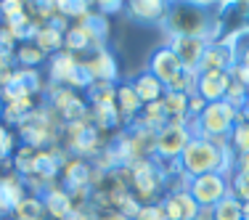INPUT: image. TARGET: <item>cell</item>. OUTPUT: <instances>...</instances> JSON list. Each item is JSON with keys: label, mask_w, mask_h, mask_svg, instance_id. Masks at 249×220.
<instances>
[{"label": "cell", "mask_w": 249, "mask_h": 220, "mask_svg": "<svg viewBox=\"0 0 249 220\" xmlns=\"http://www.w3.org/2000/svg\"><path fill=\"white\" fill-rule=\"evenodd\" d=\"M162 29L167 32V37H201L207 43H212V35L217 32V24L212 19V14H207V5L178 3L167 8Z\"/></svg>", "instance_id": "cell-1"}, {"label": "cell", "mask_w": 249, "mask_h": 220, "mask_svg": "<svg viewBox=\"0 0 249 220\" xmlns=\"http://www.w3.org/2000/svg\"><path fill=\"white\" fill-rule=\"evenodd\" d=\"M233 157L236 154L217 148L210 138L194 135V138L188 141V146L183 148L178 162H180V170L186 172L188 178L210 175V172H223V175H228V167H233Z\"/></svg>", "instance_id": "cell-2"}, {"label": "cell", "mask_w": 249, "mask_h": 220, "mask_svg": "<svg viewBox=\"0 0 249 220\" xmlns=\"http://www.w3.org/2000/svg\"><path fill=\"white\" fill-rule=\"evenodd\" d=\"M133 167V183H130V191L135 194V199L141 204H154L159 202V196L167 191V178L162 172L159 159H143V162L130 165Z\"/></svg>", "instance_id": "cell-3"}, {"label": "cell", "mask_w": 249, "mask_h": 220, "mask_svg": "<svg viewBox=\"0 0 249 220\" xmlns=\"http://www.w3.org/2000/svg\"><path fill=\"white\" fill-rule=\"evenodd\" d=\"M48 77L53 85H64L69 88V91H88V88L93 85L90 74L85 72V67H82V58L74 56V53L69 51H58L51 56L48 61Z\"/></svg>", "instance_id": "cell-4"}, {"label": "cell", "mask_w": 249, "mask_h": 220, "mask_svg": "<svg viewBox=\"0 0 249 220\" xmlns=\"http://www.w3.org/2000/svg\"><path fill=\"white\" fill-rule=\"evenodd\" d=\"M239 122V109H233L225 101H217V104H207L204 111L196 117L199 133L201 138H231V130Z\"/></svg>", "instance_id": "cell-5"}, {"label": "cell", "mask_w": 249, "mask_h": 220, "mask_svg": "<svg viewBox=\"0 0 249 220\" xmlns=\"http://www.w3.org/2000/svg\"><path fill=\"white\" fill-rule=\"evenodd\" d=\"M186 120L188 117H178V120H170L162 130H157V151H154V159H159V162H178L180 159L183 148L194 138L186 128Z\"/></svg>", "instance_id": "cell-6"}, {"label": "cell", "mask_w": 249, "mask_h": 220, "mask_svg": "<svg viewBox=\"0 0 249 220\" xmlns=\"http://www.w3.org/2000/svg\"><path fill=\"white\" fill-rule=\"evenodd\" d=\"M188 194L196 199L199 207H215L217 202H223L225 196L231 194L228 175H223V172H210V175L191 178V183H188Z\"/></svg>", "instance_id": "cell-7"}, {"label": "cell", "mask_w": 249, "mask_h": 220, "mask_svg": "<svg viewBox=\"0 0 249 220\" xmlns=\"http://www.w3.org/2000/svg\"><path fill=\"white\" fill-rule=\"evenodd\" d=\"M164 45L173 48V53L180 58V67L186 69V72H196L199 61H201V56H204V51L210 43L201 40V37H167Z\"/></svg>", "instance_id": "cell-8"}, {"label": "cell", "mask_w": 249, "mask_h": 220, "mask_svg": "<svg viewBox=\"0 0 249 220\" xmlns=\"http://www.w3.org/2000/svg\"><path fill=\"white\" fill-rule=\"evenodd\" d=\"M149 72L167 88L170 82L183 72V67H180V58L173 53L170 45H159V48L151 53V58H149Z\"/></svg>", "instance_id": "cell-9"}, {"label": "cell", "mask_w": 249, "mask_h": 220, "mask_svg": "<svg viewBox=\"0 0 249 220\" xmlns=\"http://www.w3.org/2000/svg\"><path fill=\"white\" fill-rule=\"evenodd\" d=\"M236 64V51L228 48L225 43L220 40H212L210 45H207L204 56H201L199 61V74H210V72H231V67Z\"/></svg>", "instance_id": "cell-10"}, {"label": "cell", "mask_w": 249, "mask_h": 220, "mask_svg": "<svg viewBox=\"0 0 249 220\" xmlns=\"http://www.w3.org/2000/svg\"><path fill=\"white\" fill-rule=\"evenodd\" d=\"M43 204H45V215H48L51 220H69L77 210L69 191L58 181L43 194Z\"/></svg>", "instance_id": "cell-11"}, {"label": "cell", "mask_w": 249, "mask_h": 220, "mask_svg": "<svg viewBox=\"0 0 249 220\" xmlns=\"http://www.w3.org/2000/svg\"><path fill=\"white\" fill-rule=\"evenodd\" d=\"M82 67L93 82H117V61L106 48L93 51L88 58H82Z\"/></svg>", "instance_id": "cell-12"}, {"label": "cell", "mask_w": 249, "mask_h": 220, "mask_svg": "<svg viewBox=\"0 0 249 220\" xmlns=\"http://www.w3.org/2000/svg\"><path fill=\"white\" fill-rule=\"evenodd\" d=\"M162 207L167 212V220H196L199 204L188 191H170L162 196Z\"/></svg>", "instance_id": "cell-13"}, {"label": "cell", "mask_w": 249, "mask_h": 220, "mask_svg": "<svg viewBox=\"0 0 249 220\" xmlns=\"http://www.w3.org/2000/svg\"><path fill=\"white\" fill-rule=\"evenodd\" d=\"M228 85H231L228 72L199 74V80H196V96L204 101V104H217V101H225Z\"/></svg>", "instance_id": "cell-14"}, {"label": "cell", "mask_w": 249, "mask_h": 220, "mask_svg": "<svg viewBox=\"0 0 249 220\" xmlns=\"http://www.w3.org/2000/svg\"><path fill=\"white\" fill-rule=\"evenodd\" d=\"M167 3L162 0H133V3L124 5L127 16L138 24H162L164 16H167Z\"/></svg>", "instance_id": "cell-15"}, {"label": "cell", "mask_w": 249, "mask_h": 220, "mask_svg": "<svg viewBox=\"0 0 249 220\" xmlns=\"http://www.w3.org/2000/svg\"><path fill=\"white\" fill-rule=\"evenodd\" d=\"M93 181V165L88 159L72 157L67 165L61 167V186L67 191H74V188H90Z\"/></svg>", "instance_id": "cell-16"}, {"label": "cell", "mask_w": 249, "mask_h": 220, "mask_svg": "<svg viewBox=\"0 0 249 220\" xmlns=\"http://www.w3.org/2000/svg\"><path fill=\"white\" fill-rule=\"evenodd\" d=\"M114 104H117V111H120L122 122H130V125L138 120L141 111H143V104H141L138 96H135V91H133V85H130V82L117 85V98H114Z\"/></svg>", "instance_id": "cell-17"}, {"label": "cell", "mask_w": 249, "mask_h": 220, "mask_svg": "<svg viewBox=\"0 0 249 220\" xmlns=\"http://www.w3.org/2000/svg\"><path fill=\"white\" fill-rule=\"evenodd\" d=\"M130 85H133L135 96L141 98V104H143V106L146 104H154V101H162L164 91H167V88H164L162 82H159L157 77L149 72V69H146V72H141L133 82H130Z\"/></svg>", "instance_id": "cell-18"}, {"label": "cell", "mask_w": 249, "mask_h": 220, "mask_svg": "<svg viewBox=\"0 0 249 220\" xmlns=\"http://www.w3.org/2000/svg\"><path fill=\"white\" fill-rule=\"evenodd\" d=\"M64 32H67V29H61L56 24H43L37 29V35H35L32 43L37 45L45 56H53V53L64 51Z\"/></svg>", "instance_id": "cell-19"}, {"label": "cell", "mask_w": 249, "mask_h": 220, "mask_svg": "<svg viewBox=\"0 0 249 220\" xmlns=\"http://www.w3.org/2000/svg\"><path fill=\"white\" fill-rule=\"evenodd\" d=\"M88 114H90V122H93V128H96L98 133L122 122L120 111H117V104H93L90 109H88Z\"/></svg>", "instance_id": "cell-20"}, {"label": "cell", "mask_w": 249, "mask_h": 220, "mask_svg": "<svg viewBox=\"0 0 249 220\" xmlns=\"http://www.w3.org/2000/svg\"><path fill=\"white\" fill-rule=\"evenodd\" d=\"M14 220H45V204H43V196H35V194H27L19 204L14 207L11 212Z\"/></svg>", "instance_id": "cell-21"}, {"label": "cell", "mask_w": 249, "mask_h": 220, "mask_svg": "<svg viewBox=\"0 0 249 220\" xmlns=\"http://www.w3.org/2000/svg\"><path fill=\"white\" fill-rule=\"evenodd\" d=\"M45 58H48V56H45V53L40 51L35 43H29V40H27V43H21L19 48L14 51V61H19L21 69H35V67H40Z\"/></svg>", "instance_id": "cell-22"}, {"label": "cell", "mask_w": 249, "mask_h": 220, "mask_svg": "<svg viewBox=\"0 0 249 220\" xmlns=\"http://www.w3.org/2000/svg\"><path fill=\"white\" fill-rule=\"evenodd\" d=\"M162 106H164V111H167L170 120H178V117H188V96H183V93L164 91Z\"/></svg>", "instance_id": "cell-23"}, {"label": "cell", "mask_w": 249, "mask_h": 220, "mask_svg": "<svg viewBox=\"0 0 249 220\" xmlns=\"http://www.w3.org/2000/svg\"><path fill=\"white\" fill-rule=\"evenodd\" d=\"M215 220H244V204L236 196H225L215 204Z\"/></svg>", "instance_id": "cell-24"}, {"label": "cell", "mask_w": 249, "mask_h": 220, "mask_svg": "<svg viewBox=\"0 0 249 220\" xmlns=\"http://www.w3.org/2000/svg\"><path fill=\"white\" fill-rule=\"evenodd\" d=\"M88 98L93 104H114L117 98V82H93L88 88Z\"/></svg>", "instance_id": "cell-25"}, {"label": "cell", "mask_w": 249, "mask_h": 220, "mask_svg": "<svg viewBox=\"0 0 249 220\" xmlns=\"http://www.w3.org/2000/svg\"><path fill=\"white\" fill-rule=\"evenodd\" d=\"M231 148L236 154H247L249 151V125L247 122H236L231 130Z\"/></svg>", "instance_id": "cell-26"}, {"label": "cell", "mask_w": 249, "mask_h": 220, "mask_svg": "<svg viewBox=\"0 0 249 220\" xmlns=\"http://www.w3.org/2000/svg\"><path fill=\"white\" fill-rule=\"evenodd\" d=\"M228 183H231V196H236L241 204H247L249 202V172H233V178H228Z\"/></svg>", "instance_id": "cell-27"}, {"label": "cell", "mask_w": 249, "mask_h": 220, "mask_svg": "<svg viewBox=\"0 0 249 220\" xmlns=\"http://www.w3.org/2000/svg\"><path fill=\"white\" fill-rule=\"evenodd\" d=\"M247 98H249V88L241 85V82H233V80H231L228 93H225V104H231L233 109L241 111V106L247 104Z\"/></svg>", "instance_id": "cell-28"}, {"label": "cell", "mask_w": 249, "mask_h": 220, "mask_svg": "<svg viewBox=\"0 0 249 220\" xmlns=\"http://www.w3.org/2000/svg\"><path fill=\"white\" fill-rule=\"evenodd\" d=\"M133 220H167V212H164V207H162V199L154 202V204H141L138 215H135Z\"/></svg>", "instance_id": "cell-29"}, {"label": "cell", "mask_w": 249, "mask_h": 220, "mask_svg": "<svg viewBox=\"0 0 249 220\" xmlns=\"http://www.w3.org/2000/svg\"><path fill=\"white\" fill-rule=\"evenodd\" d=\"M204 101H201L196 93H194V96H188V117H199L201 111H204Z\"/></svg>", "instance_id": "cell-30"}, {"label": "cell", "mask_w": 249, "mask_h": 220, "mask_svg": "<svg viewBox=\"0 0 249 220\" xmlns=\"http://www.w3.org/2000/svg\"><path fill=\"white\" fill-rule=\"evenodd\" d=\"M233 170L236 172H249V151L247 154H236L233 157Z\"/></svg>", "instance_id": "cell-31"}, {"label": "cell", "mask_w": 249, "mask_h": 220, "mask_svg": "<svg viewBox=\"0 0 249 220\" xmlns=\"http://www.w3.org/2000/svg\"><path fill=\"white\" fill-rule=\"evenodd\" d=\"M98 220H130L127 215H122V212H117V210H106V212H101Z\"/></svg>", "instance_id": "cell-32"}, {"label": "cell", "mask_w": 249, "mask_h": 220, "mask_svg": "<svg viewBox=\"0 0 249 220\" xmlns=\"http://www.w3.org/2000/svg\"><path fill=\"white\" fill-rule=\"evenodd\" d=\"M196 220H215V207H199Z\"/></svg>", "instance_id": "cell-33"}, {"label": "cell", "mask_w": 249, "mask_h": 220, "mask_svg": "<svg viewBox=\"0 0 249 220\" xmlns=\"http://www.w3.org/2000/svg\"><path fill=\"white\" fill-rule=\"evenodd\" d=\"M236 64H241L244 69H249V45H247V48H241L239 53H236Z\"/></svg>", "instance_id": "cell-34"}, {"label": "cell", "mask_w": 249, "mask_h": 220, "mask_svg": "<svg viewBox=\"0 0 249 220\" xmlns=\"http://www.w3.org/2000/svg\"><path fill=\"white\" fill-rule=\"evenodd\" d=\"M239 122H247L249 125V98H247V104L241 106V111H239Z\"/></svg>", "instance_id": "cell-35"}, {"label": "cell", "mask_w": 249, "mask_h": 220, "mask_svg": "<svg viewBox=\"0 0 249 220\" xmlns=\"http://www.w3.org/2000/svg\"><path fill=\"white\" fill-rule=\"evenodd\" d=\"M244 220H249V202L244 204Z\"/></svg>", "instance_id": "cell-36"}, {"label": "cell", "mask_w": 249, "mask_h": 220, "mask_svg": "<svg viewBox=\"0 0 249 220\" xmlns=\"http://www.w3.org/2000/svg\"><path fill=\"white\" fill-rule=\"evenodd\" d=\"M3 111H5V104H3V98H0V120H3Z\"/></svg>", "instance_id": "cell-37"}, {"label": "cell", "mask_w": 249, "mask_h": 220, "mask_svg": "<svg viewBox=\"0 0 249 220\" xmlns=\"http://www.w3.org/2000/svg\"><path fill=\"white\" fill-rule=\"evenodd\" d=\"M3 220H14V218H3Z\"/></svg>", "instance_id": "cell-38"}]
</instances>
